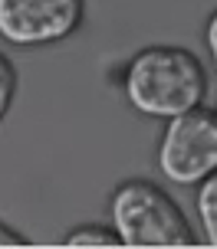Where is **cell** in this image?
I'll use <instances>...</instances> for the list:
<instances>
[{
    "instance_id": "obj_8",
    "label": "cell",
    "mask_w": 217,
    "mask_h": 249,
    "mask_svg": "<svg viewBox=\"0 0 217 249\" xmlns=\"http://www.w3.org/2000/svg\"><path fill=\"white\" fill-rule=\"evenodd\" d=\"M204 43H207V53H211V62L217 69V10L207 17V26H204Z\"/></svg>"
},
{
    "instance_id": "obj_1",
    "label": "cell",
    "mask_w": 217,
    "mask_h": 249,
    "mask_svg": "<svg viewBox=\"0 0 217 249\" xmlns=\"http://www.w3.org/2000/svg\"><path fill=\"white\" fill-rule=\"evenodd\" d=\"M122 92L138 115L168 122L204 105L207 72L184 46H148L128 59Z\"/></svg>"
},
{
    "instance_id": "obj_2",
    "label": "cell",
    "mask_w": 217,
    "mask_h": 249,
    "mask_svg": "<svg viewBox=\"0 0 217 249\" xmlns=\"http://www.w3.org/2000/svg\"><path fill=\"white\" fill-rule=\"evenodd\" d=\"M112 230L122 246H197L201 239L181 207L152 180H122L109 200Z\"/></svg>"
},
{
    "instance_id": "obj_4",
    "label": "cell",
    "mask_w": 217,
    "mask_h": 249,
    "mask_svg": "<svg viewBox=\"0 0 217 249\" xmlns=\"http://www.w3.org/2000/svg\"><path fill=\"white\" fill-rule=\"evenodd\" d=\"M86 0H0V39L13 46H50L73 36Z\"/></svg>"
},
{
    "instance_id": "obj_10",
    "label": "cell",
    "mask_w": 217,
    "mask_h": 249,
    "mask_svg": "<svg viewBox=\"0 0 217 249\" xmlns=\"http://www.w3.org/2000/svg\"><path fill=\"white\" fill-rule=\"evenodd\" d=\"M214 112H217V105H214Z\"/></svg>"
},
{
    "instance_id": "obj_7",
    "label": "cell",
    "mask_w": 217,
    "mask_h": 249,
    "mask_svg": "<svg viewBox=\"0 0 217 249\" xmlns=\"http://www.w3.org/2000/svg\"><path fill=\"white\" fill-rule=\"evenodd\" d=\"M13 99H17V66L10 62V56L0 53V122L10 112Z\"/></svg>"
},
{
    "instance_id": "obj_3",
    "label": "cell",
    "mask_w": 217,
    "mask_h": 249,
    "mask_svg": "<svg viewBox=\"0 0 217 249\" xmlns=\"http://www.w3.org/2000/svg\"><path fill=\"white\" fill-rule=\"evenodd\" d=\"M158 167L178 187L201 184L217 171V112L197 105L184 115L168 118L158 144Z\"/></svg>"
},
{
    "instance_id": "obj_9",
    "label": "cell",
    "mask_w": 217,
    "mask_h": 249,
    "mask_svg": "<svg viewBox=\"0 0 217 249\" xmlns=\"http://www.w3.org/2000/svg\"><path fill=\"white\" fill-rule=\"evenodd\" d=\"M26 239L17 233V230H10L7 223H0V246H23Z\"/></svg>"
},
{
    "instance_id": "obj_5",
    "label": "cell",
    "mask_w": 217,
    "mask_h": 249,
    "mask_svg": "<svg viewBox=\"0 0 217 249\" xmlns=\"http://www.w3.org/2000/svg\"><path fill=\"white\" fill-rule=\"evenodd\" d=\"M194 207H197V216H201L204 239L211 243V246H217V171H214V174H207L204 180L197 184Z\"/></svg>"
},
{
    "instance_id": "obj_6",
    "label": "cell",
    "mask_w": 217,
    "mask_h": 249,
    "mask_svg": "<svg viewBox=\"0 0 217 249\" xmlns=\"http://www.w3.org/2000/svg\"><path fill=\"white\" fill-rule=\"evenodd\" d=\"M66 246H122V239L112 226H76L63 236Z\"/></svg>"
}]
</instances>
